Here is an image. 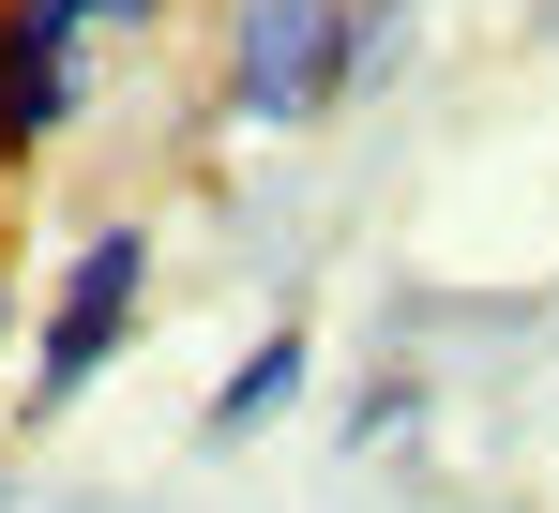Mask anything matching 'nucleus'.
<instances>
[{"label": "nucleus", "instance_id": "obj_1", "mask_svg": "<svg viewBox=\"0 0 559 513\" xmlns=\"http://www.w3.org/2000/svg\"><path fill=\"white\" fill-rule=\"evenodd\" d=\"M364 91V15L348 0H242L227 15V106L242 121H318V106H348Z\"/></svg>", "mask_w": 559, "mask_h": 513}, {"label": "nucleus", "instance_id": "obj_2", "mask_svg": "<svg viewBox=\"0 0 559 513\" xmlns=\"http://www.w3.org/2000/svg\"><path fill=\"white\" fill-rule=\"evenodd\" d=\"M136 302H152V242L136 227H92L76 272H61V302H46V362H31V408H76L106 378V347L136 333Z\"/></svg>", "mask_w": 559, "mask_h": 513}, {"label": "nucleus", "instance_id": "obj_3", "mask_svg": "<svg viewBox=\"0 0 559 513\" xmlns=\"http://www.w3.org/2000/svg\"><path fill=\"white\" fill-rule=\"evenodd\" d=\"M121 0H0V152H46L76 121V46Z\"/></svg>", "mask_w": 559, "mask_h": 513}, {"label": "nucleus", "instance_id": "obj_4", "mask_svg": "<svg viewBox=\"0 0 559 513\" xmlns=\"http://www.w3.org/2000/svg\"><path fill=\"white\" fill-rule=\"evenodd\" d=\"M287 393H302V333H258V347H242V378H227V393L197 408V438H258Z\"/></svg>", "mask_w": 559, "mask_h": 513}, {"label": "nucleus", "instance_id": "obj_5", "mask_svg": "<svg viewBox=\"0 0 559 513\" xmlns=\"http://www.w3.org/2000/svg\"><path fill=\"white\" fill-rule=\"evenodd\" d=\"M348 15H408V0H348Z\"/></svg>", "mask_w": 559, "mask_h": 513}]
</instances>
